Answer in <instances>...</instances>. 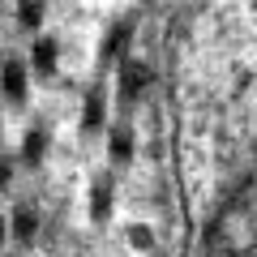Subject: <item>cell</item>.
Wrapping results in <instances>:
<instances>
[{
    "instance_id": "cell-1",
    "label": "cell",
    "mask_w": 257,
    "mask_h": 257,
    "mask_svg": "<svg viewBox=\"0 0 257 257\" xmlns=\"http://www.w3.org/2000/svg\"><path fill=\"white\" fill-rule=\"evenodd\" d=\"M5 94L13 103L26 99V69H22V60H9V69H5Z\"/></svg>"
},
{
    "instance_id": "cell-2",
    "label": "cell",
    "mask_w": 257,
    "mask_h": 257,
    "mask_svg": "<svg viewBox=\"0 0 257 257\" xmlns=\"http://www.w3.org/2000/svg\"><path fill=\"white\" fill-rule=\"evenodd\" d=\"M30 60H35V73L39 77H52L56 73V43H52V39H39Z\"/></svg>"
},
{
    "instance_id": "cell-3",
    "label": "cell",
    "mask_w": 257,
    "mask_h": 257,
    "mask_svg": "<svg viewBox=\"0 0 257 257\" xmlns=\"http://www.w3.org/2000/svg\"><path fill=\"white\" fill-rule=\"evenodd\" d=\"M43 150H47V133H43V128H30V133H26V159H30V163H39Z\"/></svg>"
},
{
    "instance_id": "cell-4",
    "label": "cell",
    "mask_w": 257,
    "mask_h": 257,
    "mask_svg": "<svg viewBox=\"0 0 257 257\" xmlns=\"http://www.w3.org/2000/svg\"><path fill=\"white\" fill-rule=\"evenodd\" d=\"M18 18H22V26H39V22H43V5H39V0H22Z\"/></svg>"
},
{
    "instance_id": "cell-5",
    "label": "cell",
    "mask_w": 257,
    "mask_h": 257,
    "mask_svg": "<svg viewBox=\"0 0 257 257\" xmlns=\"http://www.w3.org/2000/svg\"><path fill=\"white\" fill-rule=\"evenodd\" d=\"M142 77H146V64H138V60H128V69H124V94H138Z\"/></svg>"
},
{
    "instance_id": "cell-6",
    "label": "cell",
    "mask_w": 257,
    "mask_h": 257,
    "mask_svg": "<svg viewBox=\"0 0 257 257\" xmlns=\"http://www.w3.org/2000/svg\"><path fill=\"white\" fill-rule=\"evenodd\" d=\"M111 159H116V163H124V159H128V133H124V128L111 133Z\"/></svg>"
},
{
    "instance_id": "cell-7",
    "label": "cell",
    "mask_w": 257,
    "mask_h": 257,
    "mask_svg": "<svg viewBox=\"0 0 257 257\" xmlns=\"http://www.w3.org/2000/svg\"><path fill=\"white\" fill-rule=\"evenodd\" d=\"M13 223H18V236L30 240V231H35V210H18V219H13Z\"/></svg>"
},
{
    "instance_id": "cell-8",
    "label": "cell",
    "mask_w": 257,
    "mask_h": 257,
    "mask_svg": "<svg viewBox=\"0 0 257 257\" xmlns=\"http://www.w3.org/2000/svg\"><path fill=\"white\" fill-rule=\"evenodd\" d=\"M94 219H107V184L94 189Z\"/></svg>"
},
{
    "instance_id": "cell-9",
    "label": "cell",
    "mask_w": 257,
    "mask_h": 257,
    "mask_svg": "<svg viewBox=\"0 0 257 257\" xmlns=\"http://www.w3.org/2000/svg\"><path fill=\"white\" fill-rule=\"evenodd\" d=\"M128 240H133V248H150V231L146 227H128Z\"/></svg>"
}]
</instances>
